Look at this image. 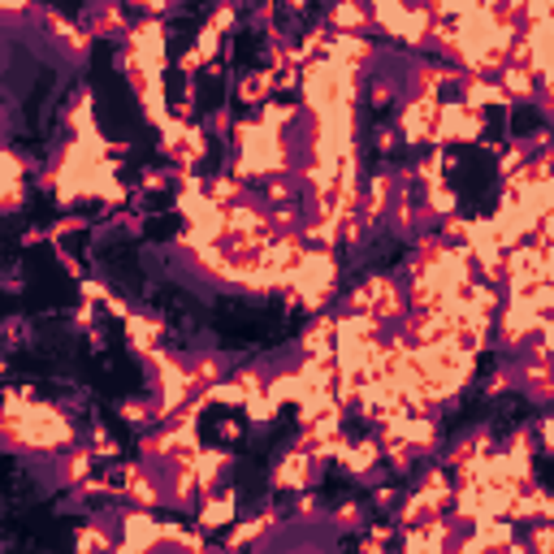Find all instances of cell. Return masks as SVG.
Segmentation results:
<instances>
[{
	"label": "cell",
	"instance_id": "3957f363",
	"mask_svg": "<svg viewBox=\"0 0 554 554\" xmlns=\"http://www.w3.org/2000/svg\"><path fill=\"white\" fill-rule=\"evenodd\" d=\"M351 308L364 312V317H373V321H394V317L403 312V294L394 291V282L373 277V282H364V286L351 294Z\"/></svg>",
	"mask_w": 554,
	"mask_h": 554
},
{
	"label": "cell",
	"instance_id": "8992f818",
	"mask_svg": "<svg viewBox=\"0 0 554 554\" xmlns=\"http://www.w3.org/2000/svg\"><path fill=\"white\" fill-rule=\"evenodd\" d=\"M308 477H312V455L308 451H291L282 459V468H277V486L282 489H303Z\"/></svg>",
	"mask_w": 554,
	"mask_h": 554
},
{
	"label": "cell",
	"instance_id": "4fadbf2b",
	"mask_svg": "<svg viewBox=\"0 0 554 554\" xmlns=\"http://www.w3.org/2000/svg\"><path fill=\"white\" fill-rule=\"evenodd\" d=\"M364 22H368V13L359 9L356 0H347V4H338V9H333V27H342V31H347V27H351V31H359Z\"/></svg>",
	"mask_w": 554,
	"mask_h": 554
},
{
	"label": "cell",
	"instance_id": "d6986e66",
	"mask_svg": "<svg viewBox=\"0 0 554 554\" xmlns=\"http://www.w3.org/2000/svg\"><path fill=\"white\" fill-rule=\"evenodd\" d=\"M134 4H143V9H152V13H161L165 4H169V0H134Z\"/></svg>",
	"mask_w": 554,
	"mask_h": 554
},
{
	"label": "cell",
	"instance_id": "7a4b0ae2",
	"mask_svg": "<svg viewBox=\"0 0 554 554\" xmlns=\"http://www.w3.org/2000/svg\"><path fill=\"white\" fill-rule=\"evenodd\" d=\"M66 169H74V178H92L96 169H104V165L96 161V148H87V143H74L69 148V165ZM74 196H108V199H122V187L113 182V173H104V182H69V173H61V199H74Z\"/></svg>",
	"mask_w": 554,
	"mask_h": 554
},
{
	"label": "cell",
	"instance_id": "30bf717a",
	"mask_svg": "<svg viewBox=\"0 0 554 554\" xmlns=\"http://www.w3.org/2000/svg\"><path fill=\"white\" fill-rule=\"evenodd\" d=\"M377 459H381V446H377V442H359L356 451H342V463H347L351 472H368Z\"/></svg>",
	"mask_w": 554,
	"mask_h": 554
},
{
	"label": "cell",
	"instance_id": "5bb4252c",
	"mask_svg": "<svg viewBox=\"0 0 554 554\" xmlns=\"http://www.w3.org/2000/svg\"><path fill=\"white\" fill-rule=\"evenodd\" d=\"M87 468H92V455H87V451H78V455L69 459V481H83V477H87Z\"/></svg>",
	"mask_w": 554,
	"mask_h": 554
},
{
	"label": "cell",
	"instance_id": "2e32d148",
	"mask_svg": "<svg viewBox=\"0 0 554 554\" xmlns=\"http://www.w3.org/2000/svg\"><path fill=\"white\" fill-rule=\"evenodd\" d=\"M117 27H122V13H117V9H104V13H100V31H117Z\"/></svg>",
	"mask_w": 554,
	"mask_h": 554
},
{
	"label": "cell",
	"instance_id": "277c9868",
	"mask_svg": "<svg viewBox=\"0 0 554 554\" xmlns=\"http://www.w3.org/2000/svg\"><path fill=\"white\" fill-rule=\"evenodd\" d=\"M438 108H442L438 92H421V96L407 104V113H403V134H407L412 143L433 139V126H438Z\"/></svg>",
	"mask_w": 554,
	"mask_h": 554
},
{
	"label": "cell",
	"instance_id": "e0dca14e",
	"mask_svg": "<svg viewBox=\"0 0 554 554\" xmlns=\"http://www.w3.org/2000/svg\"><path fill=\"white\" fill-rule=\"evenodd\" d=\"M338 524H359V507H342V511H338Z\"/></svg>",
	"mask_w": 554,
	"mask_h": 554
},
{
	"label": "cell",
	"instance_id": "9c48e42d",
	"mask_svg": "<svg viewBox=\"0 0 554 554\" xmlns=\"http://www.w3.org/2000/svg\"><path fill=\"white\" fill-rule=\"evenodd\" d=\"M390 178H373V187H368V199H364V217L368 221H377V217H386L390 213Z\"/></svg>",
	"mask_w": 554,
	"mask_h": 554
},
{
	"label": "cell",
	"instance_id": "ac0fdd59",
	"mask_svg": "<svg viewBox=\"0 0 554 554\" xmlns=\"http://www.w3.org/2000/svg\"><path fill=\"white\" fill-rule=\"evenodd\" d=\"M27 0H0V13H22Z\"/></svg>",
	"mask_w": 554,
	"mask_h": 554
},
{
	"label": "cell",
	"instance_id": "9a60e30c",
	"mask_svg": "<svg viewBox=\"0 0 554 554\" xmlns=\"http://www.w3.org/2000/svg\"><path fill=\"white\" fill-rule=\"evenodd\" d=\"M78 546H83V550H87V546H104V550H108V533H100V528H83V533H78Z\"/></svg>",
	"mask_w": 554,
	"mask_h": 554
},
{
	"label": "cell",
	"instance_id": "8fae6325",
	"mask_svg": "<svg viewBox=\"0 0 554 554\" xmlns=\"http://www.w3.org/2000/svg\"><path fill=\"white\" fill-rule=\"evenodd\" d=\"M126 325H131V338L139 342V351H157V338H161V325H152V321H143V317H126Z\"/></svg>",
	"mask_w": 554,
	"mask_h": 554
},
{
	"label": "cell",
	"instance_id": "52a82bcc",
	"mask_svg": "<svg viewBox=\"0 0 554 554\" xmlns=\"http://www.w3.org/2000/svg\"><path fill=\"white\" fill-rule=\"evenodd\" d=\"M122 481H126V494H131V498H139V502H143V507H152V502H161V489L152 486V477H148V472H139V468H126V472H122Z\"/></svg>",
	"mask_w": 554,
	"mask_h": 554
},
{
	"label": "cell",
	"instance_id": "6da1fadb",
	"mask_svg": "<svg viewBox=\"0 0 554 554\" xmlns=\"http://www.w3.org/2000/svg\"><path fill=\"white\" fill-rule=\"evenodd\" d=\"M0 433L9 438V442H18V446H35V451H52V446H66L69 438H74V429L61 421V412H52V407H18V398H13V407L0 416Z\"/></svg>",
	"mask_w": 554,
	"mask_h": 554
},
{
	"label": "cell",
	"instance_id": "5b68a950",
	"mask_svg": "<svg viewBox=\"0 0 554 554\" xmlns=\"http://www.w3.org/2000/svg\"><path fill=\"white\" fill-rule=\"evenodd\" d=\"M122 528H126L122 550H152V546H161V520H152L148 511H126Z\"/></svg>",
	"mask_w": 554,
	"mask_h": 554
},
{
	"label": "cell",
	"instance_id": "ba28073f",
	"mask_svg": "<svg viewBox=\"0 0 554 554\" xmlns=\"http://www.w3.org/2000/svg\"><path fill=\"white\" fill-rule=\"evenodd\" d=\"M234 520V494H221V498H213V489H208V498H204V528H221V524Z\"/></svg>",
	"mask_w": 554,
	"mask_h": 554
},
{
	"label": "cell",
	"instance_id": "7c38bea8",
	"mask_svg": "<svg viewBox=\"0 0 554 554\" xmlns=\"http://www.w3.org/2000/svg\"><path fill=\"white\" fill-rule=\"evenodd\" d=\"M273 524H277L273 516H256L252 524H238V528L229 533V546H243V542H256V537H261V533H269Z\"/></svg>",
	"mask_w": 554,
	"mask_h": 554
}]
</instances>
